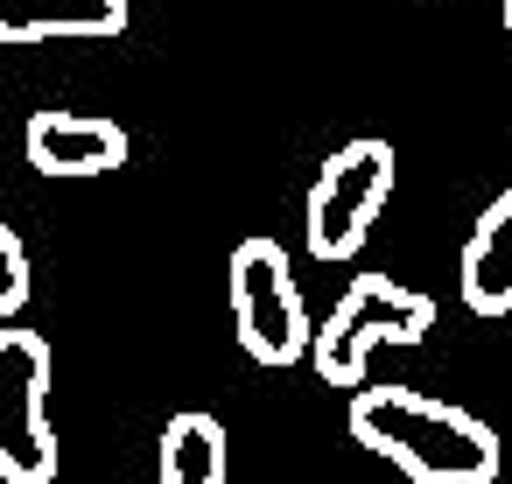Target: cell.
Returning a JSON list of instances; mask_svg holds the SVG:
<instances>
[{"instance_id": "cell-9", "label": "cell", "mask_w": 512, "mask_h": 484, "mask_svg": "<svg viewBox=\"0 0 512 484\" xmlns=\"http://www.w3.org/2000/svg\"><path fill=\"white\" fill-rule=\"evenodd\" d=\"M155 456H162L155 463L162 484H225V421L204 407H183V414H169Z\"/></svg>"}, {"instance_id": "cell-2", "label": "cell", "mask_w": 512, "mask_h": 484, "mask_svg": "<svg viewBox=\"0 0 512 484\" xmlns=\"http://www.w3.org/2000/svg\"><path fill=\"white\" fill-rule=\"evenodd\" d=\"M428 330H435V302H428L421 288H400L393 274H358V281L330 302V316L316 323L309 365H316L323 386L358 393L379 344H421Z\"/></svg>"}, {"instance_id": "cell-10", "label": "cell", "mask_w": 512, "mask_h": 484, "mask_svg": "<svg viewBox=\"0 0 512 484\" xmlns=\"http://www.w3.org/2000/svg\"><path fill=\"white\" fill-rule=\"evenodd\" d=\"M29 302V246L0 225V323H15Z\"/></svg>"}, {"instance_id": "cell-3", "label": "cell", "mask_w": 512, "mask_h": 484, "mask_svg": "<svg viewBox=\"0 0 512 484\" xmlns=\"http://www.w3.org/2000/svg\"><path fill=\"white\" fill-rule=\"evenodd\" d=\"M225 281H232V330H239V344H246L253 365H295V358H309L316 323L302 309V288H295V267H288L281 239H267V232L239 239Z\"/></svg>"}, {"instance_id": "cell-7", "label": "cell", "mask_w": 512, "mask_h": 484, "mask_svg": "<svg viewBox=\"0 0 512 484\" xmlns=\"http://www.w3.org/2000/svg\"><path fill=\"white\" fill-rule=\"evenodd\" d=\"M456 288H463L470 316H512V176L484 204V218L470 225L463 260H456Z\"/></svg>"}, {"instance_id": "cell-1", "label": "cell", "mask_w": 512, "mask_h": 484, "mask_svg": "<svg viewBox=\"0 0 512 484\" xmlns=\"http://www.w3.org/2000/svg\"><path fill=\"white\" fill-rule=\"evenodd\" d=\"M351 442L386 456L414 484H491L505 449L498 428L456 400H428L414 386H358L351 400Z\"/></svg>"}, {"instance_id": "cell-11", "label": "cell", "mask_w": 512, "mask_h": 484, "mask_svg": "<svg viewBox=\"0 0 512 484\" xmlns=\"http://www.w3.org/2000/svg\"><path fill=\"white\" fill-rule=\"evenodd\" d=\"M498 15H505V29H512V0H498Z\"/></svg>"}, {"instance_id": "cell-5", "label": "cell", "mask_w": 512, "mask_h": 484, "mask_svg": "<svg viewBox=\"0 0 512 484\" xmlns=\"http://www.w3.org/2000/svg\"><path fill=\"white\" fill-rule=\"evenodd\" d=\"M386 197H393V148L372 141V134L344 141V148L316 169L309 204H302V239H309V253H316V260H351V253L372 239Z\"/></svg>"}, {"instance_id": "cell-6", "label": "cell", "mask_w": 512, "mask_h": 484, "mask_svg": "<svg viewBox=\"0 0 512 484\" xmlns=\"http://www.w3.org/2000/svg\"><path fill=\"white\" fill-rule=\"evenodd\" d=\"M22 155L36 176H113L127 162V127L85 120V113H36L22 134Z\"/></svg>"}, {"instance_id": "cell-4", "label": "cell", "mask_w": 512, "mask_h": 484, "mask_svg": "<svg viewBox=\"0 0 512 484\" xmlns=\"http://www.w3.org/2000/svg\"><path fill=\"white\" fill-rule=\"evenodd\" d=\"M50 337L0 323V484H50L57 428H50Z\"/></svg>"}, {"instance_id": "cell-8", "label": "cell", "mask_w": 512, "mask_h": 484, "mask_svg": "<svg viewBox=\"0 0 512 484\" xmlns=\"http://www.w3.org/2000/svg\"><path fill=\"white\" fill-rule=\"evenodd\" d=\"M127 29V0H0V50L8 43H106Z\"/></svg>"}]
</instances>
